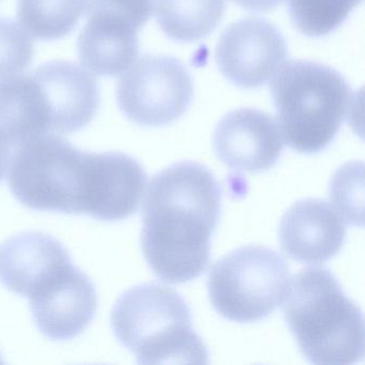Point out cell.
<instances>
[{
	"label": "cell",
	"mask_w": 365,
	"mask_h": 365,
	"mask_svg": "<svg viewBox=\"0 0 365 365\" xmlns=\"http://www.w3.org/2000/svg\"><path fill=\"white\" fill-rule=\"evenodd\" d=\"M215 175L196 162H180L153 176L143 209V253L162 281L200 277L210 259V240L221 213Z\"/></svg>",
	"instance_id": "1"
},
{
	"label": "cell",
	"mask_w": 365,
	"mask_h": 365,
	"mask_svg": "<svg viewBox=\"0 0 365 365\" xmlns=\"http://www.w3.org/2000/svg\"><path fill=\"white\" fill-rule=\"evenodd\" d=\"M286 297V324L309 362L348 365L363 360L362 311L328 269H302L292 279Z\"/></svg>",
	"instance_id": "2"
},
{
	"label": "cell",
	"mask_w": 365,
	"mask_h": 365,
	"mask_svg": "<svg viewBox=\"0 0 365 365\" xmlns=\"http://www.w3.org/2000/svg\"><path fill=\"white\" fill-rule=\"evenodd\" d=\"M99 153L43 134L14 148L8 185L26 208L89 215L99 175Z\"/></svg>",
	"instance_id": "3"
},
{
	"label": "cell",
	"mask_w": 365,
	"mask_h": 365,
	"mask_svg": "<svg viewBox=\"0 0 365 365\" xmlns=\"http://www.w3.org/2000/svg\"><path fill=\"white\" fill-rule=\"evenodd\" d=\"M279 131L300 153L326 149L351 113L354 93L343 76L322 63H284L271 84Z\"/></svg>",
	"instance_id": "4"
},
{
	"label": "cell",
	"mask_w": 365,
	"mask_h": 365,
	"mask_svg": "<svg viewBox=\"0 0 365 365\" xmlns=\"http://www.w3.org/2000/svg\"><path fill=\"white\" fill-rule=\"evenodd\" d=\"M110 322L118 341L140 364L208 363L191 309L172 288L148 283L127 290L115 303Z\"/></svg>",
	"instance_id": "5"
},
{
	"label": "cell",
	"mask_w": 365,
	"mask_h": 365,
	"mask_svg": "<svg viewBox=\"0 0 365 365\" xmlns=\"http://www.w3.org/2000/svg\"><path fill=\"white\" fill-rule=\"evenodd\" d=\"M290 273L277 252L247 245L217 260L208 275L209 299L228 320L255 322L281 307L289 289Z\"/></svg>",
	"instance_id": "6"
},
{
	"label": "cell",
	"mask_w": 365,
	"mask_h": 365,
	"mask_svg": "<svg viewBox=\"0 0 365 365\" xmlns=\"http://www.w3.org/2000/svg\"><path fill=\"white\" fill-rule=\"evenodd\" d=\"M191 74L178 59L145 55L117 84V103L123 114L142 127H162L182 116L191 106Z\"/></svg>",
	"instance_id": "7"
},
{
	"label": "cell",
	"mask_w": 365,
	"mask_h": 365,
	"mask_svg": "<svg viewBox=\"0 0 365 365\" xmlns=\"http://www.w3.org/2000/svg\"><path fill=\"white\" fill-rule=\"evenodd\" d=\"M287 58V44L275 25L264 19L247 18L222 33L215 61L221 73L235 86H264Z\"/></svg>",
	"instance_id": "8"
},
{
	"label": "cell",
	"mask_w": 365,
	"mask_h": 365,
	"mask_svg": "<svg viewBox=\"0 0 365 365\" xmlns=\"http://www.w3.org/2000/svg\"><path fill=\"white\" fill-rule=\"evenodd\" d=\"M215 155L241 172L262 173L277 164L283 136L272 116L255 108H239L223 117L213 133Z\"/></svg>",
	"instance_id": "9"
},
{
	"label": "cell",
	"mask_w": 365,
	"mask_h": 365,
	"mask_svg": "<svg viewBox=\"0 0 365 365\" xmlns=\"http://www.w3.org/2000/svg\"><path fill=\"white\" fill-rule=\"evenodd\" d=\"M37 81L50 115L51 132L71 134L84 129L100 108L97 80L70 61H50L40 66Z\"/></svg>",
	"instance_id": "10"
},
{
	"label": "cell",
	"mask_w": 365,
	"mask_h": 365,
	"mask_svg": "<svg viewBox=\"0 0 365 365\" xmlns=\"http://www.w3.org/2000/svg\"><path fill=\"white\" fill-rule=\"evenodd\" d=\"M346 227L332 205L318 198L294 202L282 217L279 239L286 255L302 264H322L344 245Z\"/></svg>",
	"instance_id": "11"
},
{
	"label": "cell",
	"mask_w": 365,
	"mask_h": 365,
	"mask_svg": "<svg viewBox=\"0 0 365 365\" xmlns=\"http://www.w3.org/2000/svg\"><path fill=\"white\" fill-rule=\"evenodd\" d=\"M85 14L87 23L78 39L81 63L97 76H120L138 58L140 29L110 10H86Z\"/></svg>",
	"instance_id": "12"
},
{
	"label": "cell",
	"mask_w": 365,
	"mask_h": 365,
	"mask_svg": "<svg viewBox=\"0 0 365 365\" xmlns=\"http://www.w3.org/2000/svg\"><path fill=\"white\" fill-rule=\"evenodd\" d=\"M29 303L42 334L54 341H68L82 334L91 324L97 312L98 296L91 279L74 267L57 288Z\"/></svg>",
	"instance_id": "13"
},
{
	"label": "cell",
	"mask_w": 365,
	"mask_h": 365,
	"mask_svg": "<svg viewBox=\"0 0 365 365\" xmlns=\"http://www.w3.org/2000/svg\"><path fill=\"white\" fill-rule=\"evenodd\" d=\"M71 262L69 252L54 237L21 232L0 245V282L29 298L43 279Z\"/></svg>",
	"instance_id": "14"
},
{
	"label": "cell",
	"mask_w": 365,
	"mask_h": 365,
	"mask_svg": "<svg viewBox=\"0 0 365 365\" xmlns=\"http://www.w3.org/2000/svg\"><path fill=\"white\" fill-rule=\"evenodd\" d=\"M0 131L14 148L51 132L48 106L33 74L0 82Z\"/></svg>",
	"instance_id": "15"
},
{
	"label": "cell",
	"mask_w": 365,
	"mask_h": 365,
	"mask_svg": "<svg viewBox=\"0 0 365 365\" xmlns=\"http://www.w3.org/2000/svg\"><path fill=\"white\" fill-rule=\"evenodd\" d=\"M226 0H155L158 24L170 39L195 42L215 31L225 12Z\"/></svg>",
	"instance_id": "16"
},
{
	"label": "cell",
	"mask_w": 365,
	"mask_h": 365,
	"mask_svg": "<svg viewBox=\"0 0 365 365\" xmlns=\"http://www.w3.org/2000/svg\"><path fill=\"white\" fill-rule=\"evenodd\" d=\"M85 0H18V16L25 31L38 40L65 38L78 25Z\"/></svg>",
	"instance_id": "17"
},
{
	"label": "cell",
	"mask_w": 365,
	"mask_h": 365,
	"mask_svg": "<svg viewBox=\"0 0 365 365\" xmlns=\"http://www.w3.org/2000/svg\"><path fill=\"white\" fill-rule=\"evenodd\" d=\"M362 0H288L294 27L307 37L332 33L347 20Z\"/></svg>",
	"instance_id": "18"
},
{
	"label": "cell",
	"mask_w": 365,
	"mask_h": 365,
	"mask_svg": "<svg viewBox=\"0 0 365 365\" xmlns=\"http://www.w3.org/2000/svg\"><path fill=\"white\" fill-rule=\"evenodd\" d=\"M33 57L29 34L19 23L0 18V82L22 73Z\"/></svg>",
	"instance_id": "19"
},
{
	"label": "cell",
	"mask_w": 365,
	"mask_h": 365,
	"mask_svg": "<svg viewBox=\"0 0 365 365\" xmlns=\"http://www.w3.org/2000/svg\"><path fill=\"white\" fill-rule=\"evenodd\" d=\"M239 7L249 11L264 12L274 9L283 0H234Z\"/></svg>",
	"instance_id": "20"
},
{
	"label": "cell",
	"mask_w": 365,
	"mask_h": 365,
	"mask_svg": "<svg viewBox=\"0 0 365 365\" xmlns=\"http://www.w3.org/2000/svg\"><path fill=\"white\" fill-rule=\"evenodd\" d=\"M12 145L10 144L8 138L4 135L3 132L0 131V181L5 177L6 170L9 168L10 162H11Z\"/></svg>",
	"instance_id": "21"
}]
</instances>
